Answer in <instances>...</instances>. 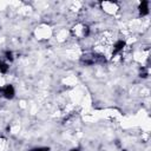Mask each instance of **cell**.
<instances>
[{
  "instance_id": "obj_1",
  "label": "cell",
  "mask_w": 151,
  "mask_h": 151,
  "mask_svg": "<svg viewBox=\"0 0 151 151\" xmlns=\"http://www.w3.org/2000/svg\"><path fill=\"white\" fill-rule=\"evenodd\" d=\"M0 91L2 92V94L5 96V98H7V99H12L14 97V87L12 85H6Z\"/></svg>"
},
{
  "instance_id": "obj_5",
  "label": "cell",
  "mask_w": 151,
  "mask_h": 151,
  "mask_svg": "<svg viewBox=\"0 0 151 151\" xmlns=\"http://www.w3.org/2000/svg\"><path fill=\"white\" fill-rule=\"evenodd\" d=\"M5 54H6V57H7V59H9V60H13V57H12L13 54H12V52H11V51H7V52H6Z\"/></svg>"
},
{
  "instance_id": "obj_6",
  "label": "cell",
  "mask_w": 151,
  "mask_h": 151,
  "mask_svg": "<svg viewBox=\"0 0 151 151\" xmlns=\"http://www.w3.org/2000/svg\"><path fill=\"white\" fill-rule=\"evenodd\" d=\"M32 151H50L47 147H38V149H33Z\"/></svg>"
},
{
  "instance_id": "obj_7",
  "label": "cell",
  "mask_w": 151,
  "mask_h": 151,
  "mask_svg": "<svg viewBox=\"0 0 151 151\" xmlns=\"http://www.w3.org/2000/svg\"><path fill=\"white\" fill-rule=\"evenodd\" d=\"M71 151H79V150H77V149H73V150H71Z\"/></svg>"
},
{
  "instance_id": "obj_3",
  "label": "cell",
  "mask_w": 151,
  "mask_h": 151,
  "mask_svg": "<svg viewBox=\"0 0 151 151\" xmlns=\"http://www.w3.org/2000/svg\"><path fill=\"white\" fill-rule=\"evenodd\" d=\"M124 46H125V41H123V40H119V41H117V42H116V45H114L113 54H116V53H118L119 51H122V50L124 48Z\"/></svg>"
},
{
  "instance_id": "obj_4",
  "label": "cell",
  "mask_w": 151,
  "mask_h": 151,
  "mask_svg": "<svg viewBox=\"0 0 151 151\" xmlns=\"http://www.w3.org/2000/svg\"><path fill=\"white\" fill-rule=\"evenodd\" d=\"M7 70H8V66H7L6 64H4V63H1V61H0V72L6 73V72H7Z\"/></svg>"
},
{
  "instance_id": "obj_2",
  "label": "cell",
  "mask_w": 151,
  "mask_h": 151,
  "mask_svg": "<svg viewBox=\"0 0 151 151\" xmlns=\"http://www.w3.org/2000/svg\"><path fill=\"white\" fill-rule=\"evenodd\" d=\"M139 13L140 15H146L149 13V2L147 1H142L139 5Z\"/></svg>"
}]
</instances>
